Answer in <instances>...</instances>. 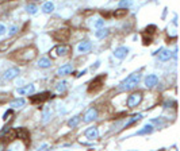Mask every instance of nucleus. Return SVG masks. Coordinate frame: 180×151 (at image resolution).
Segmentation results:
<instances>
[{
    "instance_id": "nucleus-26",
    "label": "nucleus",
    "mask_w": 180,
    "mask_h": 151,
    "mask_svg": "<svg viewBox=\"0 0 180 151\" xmlns=\"http://www.w3.org/2000/svg\"><path fill=\"white\" fill-rule=\"evenodd\" d=\"M140 119H142V115H141V113H136V115H133L132 117H130V120L127 121L126 126H130V124H133L134 121H138Z\"/></svg>"
},
{
    "instance_id": "nucleus-32",
    "label": "nucleus",
    "mask_w": 180,
    "mask_h": 151,
    "mask_svg": "<svg viewBox=\"0 0 180 151\" xmlns=\"http://www.w3.org/2000/svg\"><path fill=\"white\" fill-rule=\"evenodd\" d=\"M104 26V20L103 19H99L97 22H95V27L96 28H100V27H103Z\"/></svg>"
},
{
    "instance_id": "nucleus-21",
    "label": "nucleus",
    "mask_w": 180,
    "mask_h": 151,
    "mask_svg": "<svg viewBox=\"0 0 180 151\" xmlns=\"http://www.w3.org/2000/svg\"><path fill=\"white\" fill-rule=\"evenodd\" d=\"M42 11L45 14H52L54 11V4L52 2H46L45 4L42 6Z\"/></svg>"
},
{
    "instance_id": "nucleus-22",
    "label": "nucleus",
    "mask_w": 180,
    "mask_h": 151,
    "mask_svg": "<svg viewBox=\"0 0 180 151\" xmlns=\"http://www.w3.org/2000/svg\"><path fill=\"white\" fill-rule=\"evenodd\" d=\"M50 65H52V61L49 60V58H46V57L41 58V60L38 61V66H39V68L46 69V68H50Z\"/></svg>"
},
{
    "instance_id": "nucleus-35",
    "label": "nucleus",
    "mask_w": 180,
    "mask_h": 151,
    "mask_svg": "<svg viewBox=\"0 0 180 151\" xmlns=\"http://www.w3.org/2000/svg\"><path fill=\"white\" fill-rule=\"evenodd\" d=\"M6 32V27L3 24H0V35H3Z\"/></svg>"
},
{
    "instance_id": "nucleus-33",
    "label": "nucleus",
    "mask_w": 180,
    "mask_h": 151,
    "mask_svg": "<svg viewBox=\"0 0 180 151\" xmlns=\"http://www.w3.org/2000/svg\"><path fill=\"white\" fill-rule=\"evenodd\" d=\"M11 113H12V109H10V111H7V112L4 113V115H3V120H4V121L8 120V119H10L8 116H11Z\"/></svg>"
},
{
    "instance_id": "nucleus-20",
    "label": "nucleus",
    "mask_w": 180,
    "mask_h": 151,
    "mask_svg": "<svg viewBox=\"0 0 180 151\" xmlns=\"http://www.w3.org/2000/svg\"><path fill=\"white\" fill-rule=\"evenodd\" d=\"M108 34H110V30H108V28H102V27H100L99 30L95 32V36L97 39H102V38H106Z\"/></svg>"
},
{
    "instance_id": "nucleus-38",
    "label": "nucleus",
    "mask_w": 180,
    "mask_h": 151,
    "mask_svg": "<svg viewBox=\"0 0 180 151\" xmlns=\"http://www.w3.org/2000/svg\"><path fill=\"white\" fill-rule=\"evenodd\" d=\"M33 2H35V3H37V2H41V0H33Z\"/></svg>"
},
{
    "instance_id": "nucleus-24",
    "label": "nucleus",
    "mask_w": 180,
    "mask_h": 151,
    "mask_svg": "<svg viewBox=\"0 0 180 151\" xmlns=\"http://www.w3.org/2000/svg\"><path fill=\"white\" fill-rule=\"evenodd\" d=\"M80 120H81V117L80 116H73L72 119H69L68 120V126L69 127H76V126H79V123H80Z\"/></svg>"
},
{
    "instance_id": "nucleus-31",
    "label": "nucleus",
    "mask_w": 180,
    "mask_h": 151,
    "mask_svg": "<svg viewBox=\"0 0 180 151\" xmlns=\"http://www.w3.org/2000/svg\"><path fill=\"white\" fill-rule=\"evenodd\" d=\"M18 31H19V30H18V27H16V26H12V27L10 28V31H8V35H11V36H12V35H15V34H16Z\"/></svg>"
},
{
    "instance_id": "nucleus-16",
    "label": "nucleus",
    "mask_w": 180,
    "mask_h": 151,
    "mask_svg": "<svg viewBox=\"0 0 180 151\" xmlns=\"http://www.w3.org/2000/svg\"><path fill=\"white\" fill-rule=\"evenodd\" d=\"M35 90V88L33 84H29V85H26L23 88H18V93L19 94H33Z\"/></svg>"
},
{
    "instance_id": "nucleus-23",
    "label": "nucleus",
    "mask_w": 180,
    "mask_h": 151,
    "mask_svg": "<svg viewBox=\"0 0 180 151\" xmlns=\"http://www.w3.org/2000/svg\"><path fill=\"white\" fill-rule=\"evenodd\" d=\"M151 132H153V126L152 124H146L142 130L137 131V135H146V134H151Z\"/></svg>"
},
{
    "instance_id": "nucleus-13",
    "label": "nucleus",
    "mask_w": 180,
    "mask_h": 151,
    "mask_svg": "<svg viewBox=\"0 0 180 151\" xmlns=\"http://www.w3.org/2000/svg\"><path fill=\"white\" fill-rule=\"evenodd\" d=\"M157 82H159V77H157L156 74H149L145 78V85H146V88H153L155 85H157Z\"/></svg>"
},
{
    "instance_id": "nucleus-17",
    "label": "nucleus",
    "mask_w": 180,
    "mask_h": 151,
    "mask_svg": "<svg viewBox=\"0 0 180 151\" xmlns=\"http://www.w3.org/2000/svg\"><path fill=\"white\" fill-rule=\"evenodd\" d=\"M157 53H159V51H157ZM171 57H172V53L169 50H167V49H161L160 50V53H159V60L160 61H163V62L169 61Z\"/></svg>"
},
{
    "instance_id": "nucleus-37",
    "label": "nucleus",
    "mask_w": 180,
    "mask_h": 151,
    "mask_svg": "<svg viewBox=\"0 0 180 151\" xmlns=\"http://www.w3.org/2000/svg\"><path fill=\"white\" fill-rule=\"evenodd\" d=\"M99 65H100V62H96V64H95V66L92 65V70H93V69H96V68H99Z\"/></svg>"
},
{
    "instance_id": "nucleus-28",
    "label": "nucleus",
    "mask_w": 180,
    "mask_h": 151,
    "mask_svg": "<svg viewBox=\"0 0 180 151\" xmlns=\"http://www.w3.org/2000/svg\"><path fill=\"white\" fill-rule=\"evenodd\" d=\"M130 6H132V0H121L119 2V7H122V8H127Z\"/></svg>"
},
{
    "instance_id": "nucleus-25",
    "label": "nucleus",
    "mask_w": 180,
    "mask_h": 151,
    "mask_svg": "<svg viewBox=\"0 0 180 151\" xmlns=\"http://www.w3.org/2000/svg\"><path fill=\"white\" fill-rule=\"evenodd\" d=\"M26 11H27V14H30V15H34V14L38 12V7L35 4H27L26 6Z\"/></svg>"
},
{
    "instance_id": "nucleus-11",
    "label": "nucleus",
    "mask_w": 180,
    "mask_h": 151,
    "mask_svg": "<svg viewBox=\"0 0 180 151\" xmlns=\"http://www.w3.org/2000/svg\"><path fill=\"white\" fill-rule=\"evenodd\" d=\"M85 138L89 139V141H93V139H96L97 136H99V131H97V127H89L85 130L84 132Z\"/></svg>"
},
{
    "instance_id": "nucleus-1",
    "label": "nucleus",
    "mask_w": 180,
    "mask_h": 151,
    "mask_svg": "<svg viewBox=\"0 0 180 151\" xmlns=\"http://www.w3.org/2000/svg\"><path fill=\"white\" fill-rule=\"evenodd\" d=\"M141 81V73L140 72H136V73H132L127 78H125L119 84V90H130V89H134L138 82Z\"/></svg>"
},
{
    "instance_id": "nucleus-27",
    "label": "nucleus",
    "mask_w": 180,
    "mask_h": 151,
    "mask_svg": "<svg viewBox=\"0 0 180 151\" xmlns=\"http://www.w3.org/2000/svg\"><path fill=\"white\" fill-rule=\"evenodd\" d=\"M56 89H57V92H64L66 89V81H61V82H58L57 85H56Z\"/></svg>"
},
{
    "instance_id": "nucleus-29",
    "label": "nucleus",
    "mask_w": 180,
    "mask_h": 151,
    "mask_svg": "<svg viewBox=\"0 0 180 151\" xmlns=\"http://www.w3.org/2000/svg\"><path fill=\"white\" fill-rule=\"evenodd\" d=\"M156 28H157V27H156L155 24H151V26H148V27L145 28V32H146V34H151V35H152V34H155Z\"/></svg>"
},
{
    "instance_id": "nucleus-18",
    "label": "nucleus",
    "mask_w": 180,
    "mask_h": 151,
    "mask_svg": "<svg viewBox=\"0 0 180 151\" xmlns=\"http://www.w3.org/2000/svg\"><path fill=\"white\" fill-rule=\"evenodd\" d=\"M127 14H129V10L119 7L118 10H115V11H114V14H112V15L117 18V19H122V18H125V16L127 15Z\"/></svg>"
},
{
    "instance_id": "nucleus-36",
    "label": "nucleus",
    "mask_w": 180,
    "mask_h": 151,
    "mask_svg": "<svg viewBox=\"0 0 180 151\" xmlns=\"http://www.w3.org/2000/svg\"><path fill=\"white\" fill-rule=\"evenodd\" d=\"M85 73H87V70H83V72H80V73H79V74H77V77H81V76H84Z\"/></svg>"
},
{
    "instance_id": "nucleus-3",
    "label": "nucleus",
    "mask_w": 180,
    "mask_h": 151,
    "mask_svg": "<svg viewBox=\"0 0 180 151\" xmlns=\"http://www.w3.org/2000/svg\"><path fill=\"white\" fill-rule=\"evenodd\" d=\"M107 78V74L104 73V74H100V76H97L95 77L91 82H89V85H88V92H96V90H99L100 88H102L103 85V81Z\"/></svg>"
},
{
    "instance_id": "nucleus-34",
    "label": "nucleus",
    "mask_w": 180,
    "mask_h": 151,
    "mask_svg": "<svg viewBox=\"0 0 180 151\" xmlns=\"http://www.w3.org/2000/svg\"><path fill=\"white\" fill-rule=\"evenodd\" d=\"M8 131H10V127H4L2 131H0V135H4L6 132H8Z\"/></svg>"
},
{
    "instance_id": "nucleus-6",
    "label": "nucleus",
    "mask_w": 180,
    "mask_h": 151,
    "mask_svg": "<svg viewBox=\"0 0 180 151\" xmlns=\"http://www.w3.org/2000/svg\"><path fill=\"white\" fill-rule=\"evenodd\" d=\"M141 101H142V93L141 92H136V93H132L129 97H127L126 104L129 108H134V107L140 105Z\"/></svg>"
},
{
    "instance_id": "nucleus-9",
    "label": "nucleus",
    "mask_w": 180,
    "mask_h": 151,
    "mask_svg": "<svg viewBox=\"0 0 180 151\" xmlns=\"http://www.w3.org/2000/svg\"><path fill=\"white\" fill-rule=\"evenodd\" d=\"M97 117V109L96 108H89L87 112H85V115L83 116V120L85 121V123H91V121H93Z\"/></svg>"
},
{
    "instance_id": "nucleus-5",
    "label": "nucleus",
    "mask_w": 180,
    "mask_h": 151,
    "mask_svg": "<svg viewBox=\"0 0 180 151\" xmlns=\"http://www.w3.org/2000/svg\"><path fill=\"white\" fill-rule=\"evenodd\" d=\"M52 36L56 40H58V42H66L70 36V31L68 28H60V30H56L52 32Z\"/></svg>"
},
{
    "instance_id": "nucleus-14",
    "label": "nucleus",
    "mask_w": 180,
    "mask_h": 151,
    "mask_svg": "<svg viewBox=\"0 0 180 151\" xmlns=\"http://www.w3.org/2000/svg\"><path fill=\"white\" fill-rule=\"evenodd\" d=\"M91 47H92V43L89 40H83V42L79 43L77 50H79V53H88L91 50Z\"/></svg>"
},
{
    "instance_id": "nucleus-15",
    "label": "nucleus",
    "mask_w": 180,
    "mask_h": 151,
    "mask_svg": "<svg viewBox=\"0 0 180 151\" xmlns=\"http://www.w3.org/2000/svg\"><path fill=\"white\" fill-rule=\"evenodd\" d=\"M73 70V66L70 65V64H65V65H62L61 68L57 70V74L58 76H66V74H70Z\"/></svg>"
},
{
    "instance_id": "nucleus-10",
    "label": "nucleus",
    "mask_w": 180,
    "mask_h": 151,
    "mask_svg": "<svg viewBox=\"0 0 180 151\" xmlns=\"http://www.w3.org/2000/svg\"><path fill=\"white\" fill-rule=\"evenodd\" d=\"M19 73L20 70L18 68H10V69H7V70L4 72V80H14L15 77H18L19 76Z\"/></svg>"
},
{
    "instance_id": "nucleus-12",
    "label": "nucleus",
    "mask_w": 180,
    "mask_h": 151,
    "mask_svg": "<svg viewBox=\"0 0 180 151\" xmlns=\"http://www.w3.org/2000/svg\"><path fill=\"white\" fill-rule=\"evenodd\" d=\"M127 54H129V49L125 46H122V47H118V49H115L114 50V57L115 58H118V60H123Z\"/></svg>"
},
{
    "instance_id": "nucleus-4",
    "label": "nucleus",
    "mask_w": 180,
    "mask_h": 151,
    "mask_svg": "<svg viewBox=\"0 0 180 151\" xmlns=\"http://www.w3.org/2000/svg\"><path fill=\"white\" fill-rule=\"evenodd\" d=\"M70 51V47L69 46H65V45H58L53 47L50 50V57L52 58H58V57H62V56H66Z\"/></svg>"
},
{
    "instance_id": "nucleus-30",
    "label": "nucleus",
    "mask_w": 180,
    "mask_h": 151,
    "mask_svg": "<svg viewBox=\"0 0 180 151\" xmlns=\"http://www.w3.org/2000/svg\"><path fill=\"white\" fill-rule=\"evenodd\" d=\"M142 43H144L145 46L151 45V43H152V36H148V38H146V35H144V36H142Z\"/></svg>"
},
{
    "instance_id": "nucleus-8",
    "label": "nucleus",
    "mask_w": 180,
    "mask_h": 151,
    "mask_svg": "<svg viewBox=\"0 0 180 151\" xmlns=\"http://www.w3.org/2000/svg\"><path fill=\"white\" fill-rule=\"evenodd\" d=\"M52 97H53V94H52L50 92H43V93L31 96L30 100H31V103H43V101H46V100H49V99H52Z\"/></svg>"
},
{
    "instance_id": "nucleus-2",
    "label": "nucleus",
    "mask_w": 180,
    "mask_h": 151,
    "mask_svg": "<svg viewBox=\"0 0 180 151\" xmlns=\"http://www.w3.org/2000/svg\"><path fill=\"white\" fill-rule=\"evenodd\" d=\"M35 54H37V50L34 47H26V49L19 51V54L16 56V58H19V60L23 61V62H27V61H31L33 58L35 57Z\"/></svg>"
},
{
    "instance_id": "nucleus-7",
    "label": "nucleus",
    "mask_w": 180,
    "mask_h": 151,
    "mask_svg": "<svg viewBox=\"0 0 180 151\" xmlns=\"http://www.w3.org/2000/svg\"><path fill=\"white\" fill-rule=\"evenodd\" d=\"M14 134H15V136H16L18 139H20V141H23V142H26V143L30 142V132L26 130V128H23V127L15 128V130H14Z\"/></svg>"
},
{
    "instance_id": "nucleus-19",
    "label": "nucleus",
    "mask_w": 180,
    "mask_h": 151,
    "mask_svg": "<svg viewBox=\"0 0 180 151\" xmlns=\"http://www.w3.org/2000/svg\"><path fill=\"white\" fill-rule=\"evenodd\" d=\"M26 104V100L25 99H16V100H12L10 103V107L12 109H16V108H22Z\"/></svg>"
}]
</instances>
